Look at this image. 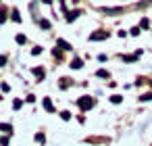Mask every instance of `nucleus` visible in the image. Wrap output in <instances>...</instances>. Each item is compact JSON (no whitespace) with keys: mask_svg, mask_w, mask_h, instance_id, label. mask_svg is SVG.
I'll list each match as a JSON object with an SVG mask.
<instances>
[{"mask_svg":"<svg viewBox=\"0 0 152 146\" xmlns=\"http://www.w3.org/2000/svg\"><path fill=\"white\" fill-rule=\"evenodd\" d=\"M77 104H79V109H81V111H88V109H92V106H94V100H92L90 96H83V98H79V100H77Z\"/></svg>","mask_w":152,"mask_h":146,"instance_id":"f257e3e1","label":"nucleus"},{"mask_svg":"<svg viewBox=\"0 0 152 146\" xmlns=\"http://www.w3.org/2000/svg\"><path fill=\"white\" fill-rule=\"evenodd\" d=\"M108 38V34H92V40H104Z\"/></svg>","mask_w":152,"mask_h":146,"instance_id":"f03ea898","label":"nucleus"},{"mask_svg":"<svg viewBox=\"0 0 152 146\" xmlns=\"http://www.w3.org/2000/svg\"><path fill=\"white\" fill-rule=\"evenodd\" d=\"M44 109H46V111H54V106H52V102H50L48 98L44 100Z\"/></svg>","mask_w":152,"mask_h":146,"instance_id":"7ed1b4c3","label":"nucleus"},{"mask_svg":"<svg viewBox=\"0 0 152 146\" xmlns=\"http://www.w3.org/2000/svg\"><path fill=\"white\" fill-rule=\"evenodd\" d=\"M0 129H2V131H9V134H11V129H13V127H11L9 123H2V125H0Z\"/></svg>","mask_w":152,"mask_h":146,"instance_id":"20e7f679","label":"nucleus"},{"mask_svg":"<svg viewBox=\"0 0 152 146\" xmlns=\"http://www.w3.org/2000/svg\"><path fill=\"white\" fill-rule=\"evenodd\" d=\"M58 46H61V48H63V50H69V48H71V46H69V44H67V42H63V40H61V42H58Z\"/></svg>","mask_w":152,"mask_h":146,"instance_id":"39448f33","label":"nucleus"},{"mask_svg":"<svg viewBox=\"0 0 152 146\" xmlns=\"http://www.w3.org/2000/svg\"><path fill=\"white\" fill-rule=\"evenodd\" d=\"M71 67H73V69H79V67H81V61H79V59H75V61H73V65H71Z\"/></svg>","mask_w":152,"mask_h":146,"instance_id":"423d86ee","label":"nucleus"},{"mask_svg":"<svg viewBox=\"0 0 152 146\" xmlns=\"http://www.w3.org/2000/svg\"><path fill=\"white\" fill-rule=\"evenodd\" d=\"M140 100H144V102H146V100H152V92H150V94H144Z\"/></svg>","mask_w":152,"mask_h":146,"instance_id":"0eeeda50","label":"nucleus"},{"mask_svg":"<svg viewBox=\"0 0 152 146\" xmlns=\"http://www.w3.org/2000/svg\"><path fill=\"white\" fill-rule=\"evenodd\" d=\"M142 27H150V21L148 19H142Z\"/></svg>","mask_w":152,"mask_h":146,"instance_id":"6e6552de","label":"nucleus"}]
</instances>
